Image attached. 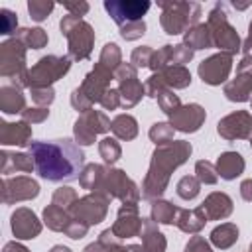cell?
Segmentation results:
<instances>
[{
	"label": "cell",
	"instance_id": "cell-1",
	"mask_svg": "<svg viewBox=\"0 0 252 252\" xmlns=\"http://www.w3.org/2000/svg\"><path fill=\"white\" fill-rule=\"evenodd\" d=\"M30 152L33 156L35 169L43 179L71 181L79 177L85 156L73 140L63 138L51 142H32Z\"/></svg>",
	"mask_w": 252,
	"mask_h": 252
},
{
	"label": "cell",
	"instance_id": "cell-2",
	"mask_svg": "<svg viewBox=\"0 0 252 252\" xmlns=\"http://www.w3.org/2000/svg\"><path fill=\"white\" fill-rule=\"evenodd\" d=\"M104 8L112 14L114 22H118V24H120V20H122V12H128V14H130V20H132V18H140V16L150 8V4H148V2H142V4H134V2H130V4L106 2V4H104Z\"/></svg>",
	"mask_w": 252,
	"mask_h": 252
},
{
	"label": "cell",
	"instance_id": "cell-3",
	"mask_svg": "<svg viewBox=\"0 0 252 252\" xmlns=\"http://www.w3.org/2000/svg\"><path fill=\"white\" fill-rule=\"evenodd\" d=\"M242 189H244V199L250 201V199H252V181H246V183L242 185Z\"/></svg>",
	"mask_w": 252,
	"mask_h": 252
}]
</instances>
